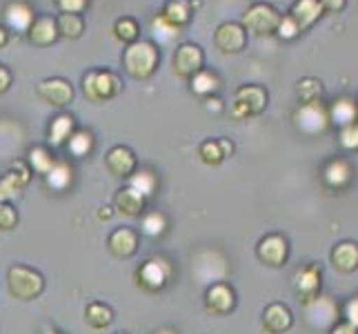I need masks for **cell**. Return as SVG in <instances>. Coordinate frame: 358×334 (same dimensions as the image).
Masks as SVG:
<instances>
[{
    "label": "cell",
    "instance_id": "9a60e30c",
    "mask_svg": "<svg viewBox=\"0 0 358 334\" xmlns=\"http://www.w3.org/2000/svg\"><path fill=\"white\" fill-rule=\"evenodd\" d=\"M256 256L269 267H280L289 256V243L282 234H267L265 239L258 241Z\"/></svg>",
    "mask_w": 358,
    "mask_h": 334
},
{
    "label": "cell",
    "instance_id": "4fadbf2b",
    "mask_svg": "<svg viewBox=\"0 0 358 334\" xmlns=\"http://www.w3.org/2000/svg\"><path fill=\"white\" fill-rule=\"evenodd\" d=\"M294 292L303 305L314 301L320 294V267L316 263H305L294 272Z\"/></svg>",
    "mask_w": 358,
    "mask_h": 334
},
{
    "label": "cell",
    "instance_id": "277c9868",
    "mask_svg": "<svg viewBox=\"0 0 358 334\" xmlns=\"http://www.w3.org/2000/svg\"><path fill=\"white\" fill-rule=\"evenodd\" d=\"M267 90L261 85H241L234 94V103L229 114L234 120H245L252 116H261L267 107Z\"/></svg>",
    "mask_w": 358,
    "mask_h": 334
},
{
    "label": "cell",
    "instance_id": "ba28073f",
    "mask_svg": "<svg viewBox=\"0 0 358 334\" xmlns=\"http://www.w3.org/2000/svg\"><path fill=\"white\" fill-rule=\"evenodd\" d=\"M305 314H307V323H310L314 330H331L338 321L341 307L331 296L318 294L314 301L305 305Z\"/></svg>",
    "mask_w": 358,
    "mask_h": 334
},
{
    "label": "cell",
    "instance_id": "f546056e",
    "mask_svg": "<svg viewBox=\"0 0 358 334\" xmlns=\"http://www.w3.org/2000/svg\"><path fill=\"white\" fill-rule=\"evenodd\" d=\"M56 29H58V39L78 41L85 34V18L80 14H60L56 16Z\"/></svg>",
    "mask_w": 358,
    "mask_h": 334
},
{
    "label": "cell",
    "instance_id": "d4e9b609",
    "mask_svg": "<svg viewBox=\"0 0 358 334\" xmlns=\"http://www.w3.org/2000/svg\"><path fill=\"white\" fill-rule=\"evenodd\" d=\"M73 130H76V120H73L71 114H67V111H60V114L49 123L47 127V141L52 147H65L69 136L73 134Z\"/></svg>",
    "mask_w": 358,
    "mask_h": 334
},
{
    "label": "cell",
    "instance_id": "d590c367",
    "mask_svg": "<svg viewBox=\"0 0 358 334\" xmlns=\"http://www.w3.org/2000/svg\"><path fill=\"white\" fill-rule=\"evenodd\" d=\"M296 96H299L301 105L320 101V98H323V83L314 76H305L296 83Z\"/></svg>",
    "mask_w": 358,
    "mask_h": 334
},
{
    "label": "cell",
    "instance_id": "c3c4849f",
    "mask_svg": "<svg viewBox=\"0 0 358 334\" xmlns=\"http://www.w3.org/2000/svg\"><path fill=\"white\" fill-rule=\"evenodd\" d=\"M329 334H356V326H350V323H336L334 328L329 330Z\"/></svg>",
    "mask_w": 358,
    "mask_h": 334
},
{
    "label": "cell",
    "instance_id": "f35d334b",
    "mask_svg": "<svg viewBox=\"0 0 358 334\" xmlns=\"http://www.w3.org/2000/svg\"><path fill=\"white\" fill-rule=\"evenodd\" d=\"M152 29H154V36L160 41V43H169V41H174L176 36L180 34V29H176V27H171L169 22H165L160 16H156L154 20H152Z\"/></svg>",
    "mask_w": 358,
    "mask_h": 334
},
{
    "label": "cell",
    "instance_id": "bcb514c9",
    "mask_svg": "<svg viewBox=\"0 0 358 334\" xmlns=\"http://www.w3.org/2000/svg\"><path fill=\"white\" fill-rule=\"evenodd\" d=\"M11 83H14V74L7 65L0 63V94H5L11 88Z\"/></svg>",
    "mask_w": 358,
    "mask_h": 334
},
{
    "label": "cell",
    "instance_id": "b9f144b4",
    "mask_svg": "<svg viewBox=\"0 0 358 334\" xmlns=\"http://www.w3.org/2000/svg\"><path fill=\"white\" fill-rule=\"evenodd\" d=\"M18 225V212L9 203H0V232H9Z\"/></svg>",
    "mask_w": 358,
    "mask_h": 334
},
{
    "label": "cell",
    "instance_id": "ee69618b",
    "mask_svg": "<svg viewBox=\"0 0 358 334\" xmlns=\"http://www.w3.org/2000/svg\"><path fill=\"white\" fill-rule=\"evenodd\" d=\"M343 316H345V323L350 326H358V299L356 296H352V299L345 303L343 307Z\"/></svg>",
    "mask_w": 358,
    "mask_h": 334
},
{
    "label": "cell",
    "instance_id": "52a82bcc",
    "mask_svg": "<svg viewBox=\"0 0 358 334\" xmlns=\"http://www.w3.org/2000/svg\"><path fill=\"white\" fill-rule=\"evenodd\" d=\"M171 277V265L163 256H152L136 270V283L147 292H160Z\"/></svg>",
    "mask_w": 358,
    "mask_h": 334
},
{
    "label": "cell",
    "instance_id": "ac0fdd59",
    "mask_svg": "<svg viewBox=\"0 0 358 334\" xmlns=\"http://www.w3.org/2000/svg\"><path fill=\"white\" fill-rule=\"evenodd\" d=\"M287 16L296 22V27H299L301 32H307L320 20L323 9H320L318 0H294L289 11H287Z\"/></svg>",
    "mask_w": 358,
    "mask_h": 334
},
{
    "label": "cell",
    "instance_id": "f5cc1de1",
    "mask_svg": "<svg viewBox=\"0 0 358 334\" xmlns=\"http://www.w3.org/2000/svg\"><path fill=\"white\" fill-rule=\"evenodd\" d=\"M154 334H176V330H169V328H165V330H158V332H154Z\"/></svg>",
    "mask_w": 358,
    "mask_h": 334
},
{
    "label": "cell",
    "instance_id": "5bb4252c",
    "mask_svg": "<svg viewBox=\"0 0 358 334\" xmlns=\"http://www.w3.org/2000/svg\"><path fill=\"white\" fill-rule=\"evenodd\" d=\"M36 92L43 98L47 105H52L56 109H63L73 101V88L71 83L65 78H43L36 85Z\"/></svg>",
    "mask_w": 358,
    "mask_h": 334
},
{
    "label": "cell",
    "instance_id": "8d00e7d4",
    "mask_svg": "<svg viewBox=\"0 0 358 334\" xmlns=\"http://www.w3.org/2000/svg\"><path fill=\"white\" fill-rule=\"evenodd\" d=\"M141 232L145 234V237L150 239H158L163 237V234L167 232V216L163 212H147V214H141Z\"/></svg>",
    "mask_w": 358,
    "mask_h": 334
},
{
    "label": "cell",
    "instance_id": "3957f363",
    "mask_svg": "<svg viewBox=\"0 0 358 334\" xmlns=\"http://www.w3.org/2000/svg\"><path fill=\"white\" fill-rule=\"evenodd\" d=\"M7 288L9 294L18 301H31L41 296L45 290V279L41 272H36L27 265H14L7 272Z\"/></svg>",
    "mask_w": 358,
    "mask_h": 334
},
{
    "label": "cell",
    "instance_id": "681fc988",
    "mask_svg": "<svg viewBox=\"0 0 358 334\" xmlns=\"http://www.w3.org/2000/svg\"><path fill=\"white\" fill-rule=\"evenodd\" d=\"M218 145H220V150H223L225 158L234 156V143L229 139H218Z\"/></svg>",
    "mask_w": 358,
    "mask_h": 334
},
{
    "label": "cell",
    "instance_id": "4dcf8cb0",
    "mask_svg": "<svg viewBox=\"0 0 358 334\" xmlns=\"http://www.w3.org/2000/svg\"><path fill=\"white\" fill-rule=\"evenodd\" d=\"M56 163V156L52 154V150L49 147H43V145H36L31 147V150L27 152V165L31 172H36V174L45 176L49 169H52V165Z\"/></svg>",
    "mask_w": 358,
    "mask_h": 334
},
{
    "label": "cell",
    "instance_id": "9c48e42d",
    "mask_svg": "<svg viewBox=\"0 0 358 334\" xmlns=\"http://www.w3.org/2000/svg\"><path fill=\"white\" fill-rule=\"evenodd\" d=\"M171 65H174V74L178 78L189 81L196 71L205 67L203 47L196 43H180L174 52V58H171Z\"/></svg>",
    "mask_w": 358,
    "mask_h": 334
},
{
    "label": "cell",
    "instance_id": "2e32d148",
    "mask_svg": "<svg viewBox=\"0 0 358 334\" xmlns=\"http://www.w3.org/2000/svg\"><path fill=\"white\" fill-rule=\"evenodd\" d=\"M105 167L112 176L116 179H129L136 167H138V160H136V154L125 145H116L107 152L105 156Z\"/></svg>",
    "mask_w": 358,
    "mask_h": 334
},
{
    "label": "cell",
    "instance_id": "7c38bea8",
    "mask_svg": "<svg viewBox=\"0 0 358 334\" xmlns=\"http://www.w3.org/2000/svg\"><path fill=\"white\" fill-rule=\"evenodd\" d=\"M29 179H31L29 165L24 163V160H14L11 169L0 176V203H9L11 199L20 196L24 185L29 183Z\"/></svg>",
    "mask_w": 358,
    "mask_h": 334
},
{
    "label": "cell",
    "instance_id": "f907efd6",
    "mask_svg": "<svg viewBox=\"0 0 358 334\" xmlns=\"http://www.w3.org/2000/svg\"><path fill=\"white\" fill-rule=\"evenodd\" d=\"M9 39H11V32L5 27V25H0V49L9 45Z\"/></svg>",
    "mask_w": 358,
    "mask_h": 334
},
{
    "label": "cell",
    "instance_id": "d6986e66",
    "mask_svg": "<svg viewBox=\"0 0 358 334\" xmlns=\"http://www.w3.org/2000/svg\"><path fill=\"white\" fill-rule=\"evenodd\" d=\"M27 41L36 47H52L58 41V29H56V18L49 14L36 16L31 27L27 29Z\"/></svg>",
    "mask_w": 358,
    "mask_h": 334
},
{
    "label": "cell",
    "instance_id": "8fae6325",
    "mask_svg": "<svg viewBox=\"0 0 358 334\" xmlns=\"http://www.w3.org/2000/svg\"><path fill=\"white\" fill-rule=\"evenodd\" d=\"M236 307V292L225 281L207 286L205 290V310L214 316H225Z\"/></svg>",
    "mask_w": 358,
    "mask_h": 334
},
{
    "label": "cell",
    "instance_id": "11a10c76",
    "mask_svg": "<svg viewBox=\"0 0 358 334\" xmlns=\"http://www.w3.org/2000/svg\"><path fill=\"white\" fill-rule=\"evenodd\" d=\"M118 334H125V332H118Z\"/></svg>",
    "mask_w": 358,
    "mask_h": 334
},
{
    "label": "cell",
    "instance_id": "8992f818",
    "mask_svg": "<svg viewBox=\"0 0 358 334\" xmlns=\"http://www.w3.org/2000/svg\"><path fill=\"white\" fill-rule=\"evenodd\" d=\"M294 125L305 136H316L323 134L329 127V116H327V105L323 101L305 103L299 105L294 111Z\"/></svg>",
    "mask_w": 358,
    "mask_h": 334
},
{
    "label": "cell",
    "instance_id": "f1b7e54d",
    "mask_svg": "<svg viewBox=\"0 0 358 334\" xmlns=\"http://www.w3.org/2000/svg\"><path fill=\"white\" fill-rule=\"evenodd\" d=\"M189 85H192V94L207 98V96H214L220 90V78L214 69L203 67L201 71H196L189 78Z\"/></svg>",
    "mask_w": 358,
    "mask_h": 334
},
{
    "label": "cell",
    "instance_id": "6da1fadb",
    "mask_svg": "<svg viewBox=\"0 0 358 334\" xmlns=\"http://www.w3.org/2000/svg\"><path fill=\"white\" fill-rule=\"evenodd\" d=\"M160 65V49L152 41L138 39L127 45L122 52V69L134 81H150L158 71Z\"/></svg>",
    "mask_w": 358,
    "mask_h": 334
},
{
    "label": "cell",
    "instance_id": "e0dca14e",
    "mask_svg": "<svg viewBox=\"0 0 358 334\" xmlns=\"http://www.w3.org/2000/svg\"><path fill=\"white\" fill-rule=\"evenodd\" d=\"M3 14H5V27L9 32H22V34H27L36 18L34 7L27 0H11V3H7Z\"/></svg>",
    "mask_w": 358,
    "mask_h": 334
},
{
    "label": "cell",
    "instance_id": "44dd1931",
    "mask_svg": "<svg viewBox=\"0 0 358 334\" xmlns=\"http://www.w3.org/2000/svg\"><path fill=\"white\" fill-rule=\"evenodd\" d=\"M145 203H147L145 196L141 192H136L134 188H129V185L120 188L114 196L116 212L127 218H138L145 212Z\"/></svg>",
    "mask_w": 358,
    "mask_h": 334
},
{
    "label": "cell",
    "instance_id": "db71d44e",
    "mask_svg": "<svg viewBox=\"0 0 358 334\" xmlns=\"http://www.w3.org/2000/svg\"><path fill=\"white\" fill-rule=\"evenodd\" d=\"M45 334H60V332H56L54 328H47V330H45Z\"/></svg>",
    "mask_w": 358,
    "mask_h": 334
},
{
    "label": "cell",
    "instance_id": "1f68e13d",
    "mask_svg": "<svg viewBox=\"0 0 358 334\" xmlns=\"http://www.w3.org/2000/svg\"><path fill=\"white\" fill-rule=\"evenodd\" d=\"M85 321H87V326L92 330H105L112 326L114 321V312L109 310V307L105 303H90L87 307H85Z\"/></svg>",
    "mask_w": 358,
    "mask_h": 334
},
{
    "label": "cell",
    "instance_id": "4316f807",
    "mask_svg": "<svg viewBox=\"0 0 358 334\" xmlns=\"http://www.w3.org/2000/svg\"><path fill=\"white\" fill-rule=\"evenodd\" d=\"M356 101L354 98H348V96H341L336 101H331L327 105V116H329V125L334 123L338 127H345V125H352L356 123Z\"/></svg>",
    "mask_w": 358,
    "mask_h": 334
},
{
    "label": "cell",
    "instance_id": "f6af8a7d",
    "mask_svg": "<svg viewBox=\"0 0 358 334\" xmlns=\"http://www.w3.org/2000/svg\"><path fill=\"white\" fill-rule=\"evenodd\" d=\"M323 14H341L348 7V0H318Z\"/></svg>",
    "mask_w": 358,
    "mask_h": 334
},
{
    "label": "cell",
    "instance_id": "cb8c5ba5",
    "mask_svg": "<svg viewBox=\"0 0 358 334\" xmlns=\"http://www.w3.org/2000/svg\"><path fill=\"white\" fill-rule=\"evenodd\" d=\"M158 16L165 22H169L171 27L182 29L192 22L194 11L189 7V0H165V5H163V9H160Z\"/></svg>",
    "mask_w": 358,
    "mask_h": 334
},
{
    "label": "cell",
    "instance_id": "ab89813d",
    "mask_svg": "<svg viewBox=\"0 0 358 334\" xmlns=\"http://www.w3.org/2000/svg\"><path fill=\"white\" fill-rule=\"evenodd\" d=\"M338 143L343 150L348 152H354L358 147V125L352 123V125H345V127H338Z\"/></svg>",
    "mask_w": 358,
    "mask_h": 334
},
{
    "label": "cell",
    "instance_id": "ffe728a7",
    "mask_svg": "<svg viewBox=\"0 0 358 334\" xmlns=\"http://www.w3.org/2000/svg\"><path fill=\"white\" fill-rule=\"evenodd\" d=\"M354 179L352 165L345 158H331L327 160V165L323 167V183L331 192H341L345 190Z\"/></svg>",
    "mask_w": 358,
    "mask_h": 334
},
{
    "label": "cell",
    "instance_id": "836d02e7",
    "mask_svg": "<svg viewBox=\"0 0 358 334\" xmlns=\"http://www.w3.org/2000/svg\"><path fill=\"white\" fill-rule=\"evenodd\" d=\"M65 147L69 150L71 156L85 158V156H90L94 152V136L87 130H73V134L69 136V141H67Z\"/></svg>",
    "mask_w": 358,
    "mask_h": 334
},
{
    "label": "cell",
    "instance_id": "7bdbcfd3",
    "mask_svg": "<svg viewBox=\"0 0 358 334\" xmlns=\"http://www.w3.org/2000/svg\"><path fill=\"white\" fill-rule=\"evenodd\" d=\"M60 14H80L90 7V0H56Z\"/></svg>",
    "mask_w": 358,
    "mask_h": 334
},
{
    "label": "cell",
    "instance_id": "484cf974",
    "mask_svg": "<svg viewBox=\"0 0 358 334\" xmlns=\"http://www.w3.org/2000/svg\"><path fill=\"white\" fill-rule=\"evenodd\" d=\"M43 179H45V185L49 190L65 192L71 188V183H73V167L69 165L67 158H56V163L52 165V169H49Z\"/></svg>",
    "mask_w": 358,
    "mask_h": 334
},
{
    "label": "cell",
    "instance_id": "60d3db41",
    "mask_svg": "<svg viewBox=\"0 0 358 334\" xmlns=\"http://www.w3.org/2000/svg\"><path fill=\"white\" fill-rule=\"evenodd\" d=\"M303 32L296 27V22L287 16V14H282L280 16V22H278V27H276V36L280 41H296L299 39Z\"/></svg>",
    "mask_w": 358,
    "mask_h": 334
},
{
    "label": "cell",
    "instance_id": "7dc6e473",
    "mask_svg": "<svg viewBox=\"0 0 358 334\" xmlns=\"http://www.w3.org/2000/svg\"><path fill=\"white\" fill-rule=\"evenodd\" d=\"M205 101V107L209 109V111H223L225 109V105H223V101L214 94V96H207V98H203Z\"/></svg>",
    "mask_w": 358,
    "mask_h": 334
},
{
    "label": "cell",
    "instance_id": "7402d4cb",
    "mask_svg": "<svg viewBox=\"0 0 358 334\" xmlns=\"http://www.w3.org/2000/svg\"><path fill=\"white\" fill-rule=\"evenodd\" d=\"M294 326V316L287 305L271 303L263 310V330L267 334H282Z\"/></svg>",
    "mask_w": 358,
    "mask_h": 334
},
{
    "label": "cell",
    "instance_id": "7a4b0ae2",
    "mask_svg": "<svg viewBox=\"0 0 358 334\" xmlns=\"http://www.w3.org/2000/svg\"><path fill=\"white\" fill-rule=\"evenodd\" d=\"M122 92V83L118 74L109 69H90L83 76V94L90 103H109Z\"/></svg>",
    "mask_w": 358,
    "mask_h": 334
},
{
    "label": "cell",
    "instance_id": "30bf717a",
    "mask_svg": "<svg viewBox=\"0 0 358 334\" xmlns=\"http://www.w3.org/2000/svg\"><path fill=\"white\" fill-rule=\"evenodd\" d=\"M247 41H250V36H247L245 27L236 20H227V22H220L216 32H214V45L220 54H227V56H234V54H241L243 49L247 47Z\"/></svg>",
    "mask_w": 358,
    "mask_h": 334
},
{
    "label": "cell",
    "instance_id": "d6a6232c",
    "mask_svg": "<svg viewBox=\"0 0 358 334\" xmlns=\"http://www.w3.org/2000/svg\"><path fill=\"white\" fill-rule=\"evenodd\" d=\"M129 183V188H134L136 192H141L145 199H150V196H154L156 194V190H158V185H160V181H158V176L154 174L152 169H138V172H134V174L127 179Z\"/></svg>",
    "mask_w": 358,
    "mask_h": 334
},
{
    "label": "cell",
    "instance_id": "83f0119b",
    "mask_svg": "<svg viewBox=\"0 0 358 334\" xmlns=\"http://www.w3.org/2000/svg\"><path fill=\"white\" fill-rule=\"evenodd\" d=\"M331 265H334L343 274H352L358 267V247L352 241H343L338 243L334 250H331Z\"/></svg>",
    "mask_w": 358,
    "mask_h": 334
},
{
    "label": "cell",
    "instance_id": "816d5d0a",
    "mask_svg": "<svg viewBox=\"0 0 358 334\" xmlns=\"http://www.w3.org/2000/svg\"><path fill=\"white\" fill-rule=\"evenodd\" d=\"M112 207H101V209H98V218H101V221H109V218H112Z\"/></svg>",
    "mask_w": 358,
    "mask_h": 334
},
{
    "label": "cell",
    "instance_id": "603a6c76",
    "mask_svg": "<svg viewBox=\"0 0 358 334\" xmlns=\"http://www.w3.org/2000/svg\"><path fill=\"white\" fill-rule=\"evenodd\" d=\"M107 247L109 252L118 258H129L138 252V234H136L131 228H118L109 234L107 239Z\"/></svg>",
    "mask_w": 358,
    "mask_h": 334
},
{
    "label": "cell",
    "instance_id": "74e56055",
    "mask_svg": "<svg viewBox=\"0 0 358 334\" xmlns=\"http://www.w3.org/2000/svg\"><path fill=\"white\" fill-rule=\"evenodd\" d=\"M199 156H201V160H203L205 165H212V167L220 165L225 160V154H223V150H220L218 139L203 141L201 147H199Z\"/></svg>",
    "mask_w": 358,
    "mask_h": 334
},
{
    "label": "cell",
    "instance_id": "5b68a950",
    "mask_svg": "<svg viewBox=\"0 0 358 334\" xmlns=\"http://www.w3.org/2000/svg\"><path fill=\"white\" fill-rule=\"evenodd\" d=\"M280 11L269 3H254L245 9L241 25L247 34L254 36H274L280 22Z\"/></svg>",
    "mask_w": 358,
    "mask_h": 334
},
{
    "label": "cell",
    "instance_id": "e575fe53",
    "mask_svg": "<svg viewBox=\"0 0 358 334\" xmlns=\"http://www.w3.org/2000/svg\"><path fill=\"white\" fill-rule=\"evenodd\" d=\"M114 36L116 41L125 43V45H131L141 39V25L136 18L131 16H120L116 22H114Z\"/></svg>",
    "mask_w": 358,
    "mask_h": 334
}]
</instances>
